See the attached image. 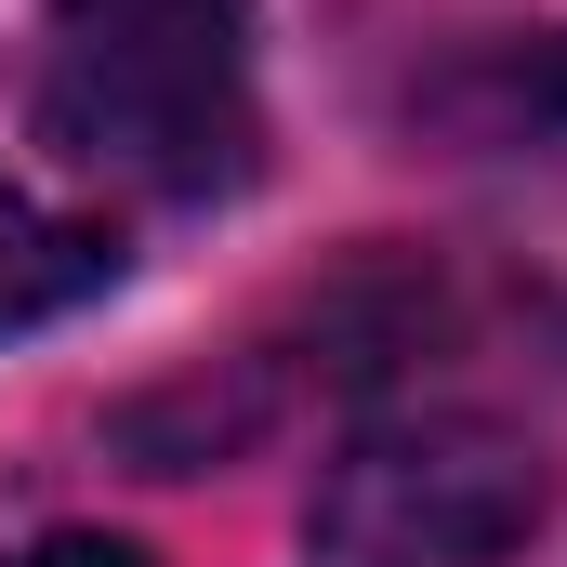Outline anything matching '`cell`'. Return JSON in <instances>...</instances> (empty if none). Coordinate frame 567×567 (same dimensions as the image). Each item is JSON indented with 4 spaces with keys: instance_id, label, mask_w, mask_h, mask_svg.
Wrapping results in <instances>:
<instances>
[{
    "instance_id": "6da1fadb",
    "label": "cell",
    "mask_w": 567,
    "mask_h": 567,
    "mask_svg": "<svg viewBox=\"0 0 567 567\" xmlns=\"http://www.w3.org/2000/svg\"><path fill=\"white\" fill-rule=\"evenodd\" d=\"M40 145L133 198H238L265 158L251 106V0H53Z\"/></svg>"
},
{
    "instance_id": "7a4b0ae2",
    "label": "cell",
    "mask_w": 567,
    "mask_h": 567,
    "mask_svg": "<svg viewBox=\"0 0 567 567\" xmlns=\"http://www.w3.org/2000/svg\"><path fill=\"white\" fill-rule=\"evenodd\" d=\"M528 528H542V449L475 410L357 423L303 502L317 567H502Z\"/></svg>"
},
{
    "instance_id": "3957f363",
    "label": "cell",
    "mask_w": 567,
    "mask_h": 567,
    "mask_svg": "<svg viewBox=\"0 0 567 567\" xmlns=\"http://www.w3.org/2000/svg\"><path fill=\"white\" fill-rule=\"evenodd\" d=\"M106 278H120L106 225H66V212H40L27 185H0V330H40V317L93 303Z\"/></svg>"
},
{
    "instance_id": "277c9868",
    "label": "cell",
    "mask_w": 567,
    "mask_h": 567,
    "mask_svg": "<svg viewBox=\"0 0 567 567\" xmlns=\"http://www.w3.org/2000/svg\"><path fill=\"white\" fill-rule=\"evenodd\" d=\"M0 567H145V555L106 542V528H53V542H27V555H0Z\"/></svg>"
}]
</instances>
